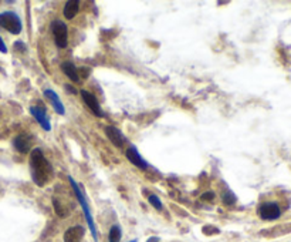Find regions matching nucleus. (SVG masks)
<instances>
[{"instance_id":"12","label":"nucleus","mask_w":291,"mask_h":242,"mask_svg":"<svg viewBox=\"0 0 291 242\" xmlns=\"http://www.w3.org/2000/svg\"><path fill=\"white\" fill-rule=\"evenodd\" d=\"M85 235V228L81 225H75L65 231L64 242H81Z\"/></svg>"},{"instance_id":"13","label":"nucleus","mask_w":291,"mask_h":242,"mask_svg":"<svg viewBox=\"0 0 291 242\" xmlns=\"http://www.w3.org/2000/svg\"><path fill=\"white\" fill-rule=\"evenodd\" d=\"M61 72L64 73L74 83H81V77H80L81 74L71 61H63L61 63Z\"/></svg>"},{"instance_id":"19","label":"nucleus","mask_w":291,"mask_h":242,"mask_svg":"<svg viewBox=\"0 0 291 242\" xmlns=\"http://www.w3.org/2000/svg\"><path fill=\"white\" fill-rule=\"evenodd\" d=\"M14 48H16V50H22V51H26V50H27L26 44L22 40H17V41L14 43Z\"/></svg>"},{"instance_id":"4","label":"nucleus","mask_w":291,"mask_h":242,"mask_svg":"<svg viewBox=\"0 0 291 242\" xmlns=\"http://www.w3.org/2000/svg\"><path fill=\"white\" fill-rule=\"evenodd\" d=\"M51 32L54 36L56 46L59 48H65L68 46V27L63 20H53L51 22Z\"/></svg>"},{"instance_id":"21","label":"nucleus","mask_w":291,"mask_h":242,"mask_svg":"<svg viewBox=\"0 0 291 242\" xmlns=\"http://www.w3.org/2000/svg\"><path fill=\"white\" fill-rule=\"evenodd\" d=\"M0 51H1V53H6V51H7V47H6V44H4V41H3L1 37H0Z\"/></svg>"},{"instance_id":"3","label":"nucleus","mask_w":291,"mask_h":242,"mask_svg":"<svg viewBox=\"0 0 291 242\" xmlns=\"http://www.w3.org/2000/svg\"><path fill=\"white\" fill-rule=\"evenodd\" d=\"M0 27L10 32L12 35H20L23 30V23L14 12L0 13Z\"/></svg>"},{"instance_id":"16","label":"nucleus","mask_w":291,"mask_h":242,"mask_svg":"<svg viewBox=\"0 0 291 242\" xmlns=\"http://www.w3.org/2000/svg\"><path fill=\"white\" fill-rule=\"evenodd\" d=\"M122 231L120 228V225H112L108 234V241L109 242H121Z\"/></svg>"},{"instance_id":"8","label":"nucleus","mask_w":291,"mask_h":242,"mask_svg":"<svg viewBox=\"0 0 291 242\" xmlns=\"http://www.w3.org/2000/svg\"><path fill=\"white\" fill-rule=\"evenodd\" d=\"M125 156H127L128 161L132 164L133 167H138L139 169H146L148 167H149L148 161H145V158L139 154V151H138V150H136V147H133V145H131V147H128V148H127Z\"/></svg>"},{"instance_id":"7","label":"nucleus","mask_w":291,"mask_h":242,"mask_svg":"<svg viewBox=\"0 0 291 242\" xmlns=\"http://www.w3.org/2000/svg\"><path fill=\"white\" fill-rule=\"evenodd\" d=\"M30 114L36 119V121L40 124V127L44 131H50L51 130V122H50L47 111L44 107H37V106H32L30 107Z\"/></svg>"},{"instance_id":"14","label":"nucleus","mask_w":291,"mask_h":242,"mask_svg":"<svg viewBox=\"0 0 291 242\" xmlns=\"http://www.w3.org/2000/svg\"><path fill=\"white\" fill-rule=\"evenodd\" d=\"M80 10V1L78 0H68L65 4H64V9H63V14L67 20H71L74 19V16L78 13Z\"/></svg>"},{"instance_id":"5","label":"nucleus","mask_w":291,"mask_h":242,"mask_svg":"<svg viewBox=\"0 0 291 242\" xmlns=\"http://www.w3.org/2000/svg\"><path fill=\"white\" fill-rule=\"evenodd\" d=\"M259 215L264 221H274L281 217V209L276 202H263L257 209Z\"/></svg>"},{"instance_id":"20","label":"nucleus","mask_w":291,"mask_h":242,"mask_svg":"<svg viewBox=\"0 0 291 242\" xmlns=\"http://www.w3.org/2000/svg\"><path fill=\"white\" fill-rule=\"evenodd\" d=\"M202 200H210V201H213V200H215V193L209 191V193L203 194V195H202Z\"/></svg>"},{"instance_id":"11","label":"nucleus","mask_w":291,"mask_h":242,"mask_svg":"<svg viewBox=\"0 0 291 242\" xmlns=\"http://www.w3.org/2000/svg\"><path fill=\"white\" fill-rule=\"evenodd\" d=\"M43 94L44 97L47 98L50 101V104L54 107V111L59 114V116H64L65 114V109H64V104H63V101H61V98L59 97V94L54 91V90H51V88H46L44 91H43Z\"/></svg>"},{"instance_id":"18","label":"nucleus","mask_w":291,"mask_h":242,"mask_svg":"<svg viewBox=\"0 0 291 242\" xmlns=\"http://www.w3.org/2000/svg\"><path fill=\"white\" fill-rule=\"evenodd\" d=\"M148 201H149V204L154 206L155 209H158V211H162V209H163L162 201L159 200L158 195H154V194H152V195H149V197H148Z\"/></svg>"},{"instance_id":"15","label":"nucleus","mask_w":291,"mask_h":242,"mask_svg":"<svg viewBox=\"0 0 291 242\" xmlns=\"http://www.w3.org/2000/svg\"><path fill=\"white\" fill-rule=\"evenodd\" d=\"M236 201H237V197L234 195V193L229 190V188H225L223 190V193H222V202L225 204V205H233V204H236Z\"/></svg>"},{"instance_id":"24","label":"nucleus","mask_w":291,"mask_h":242,"mask_svg":"<svg viewBox=\"0 0 291 242\" xmlns=\"http://www.w3.org/2000/svg\"><path fill=\"white\" fill-rule=\"evenodd\" d=\"M129 242H138V240H133V241H129Z\"/></svg>"},{"instance_id":"22","label":"nucleus","mask_w":291,"mask_h":242,"mask_svg":"<svg viewBox=\"0 0 291 242\" xmlns=\"http://www.w3.org/2000/svg\"><path fill=\"white\" fill-rule=\"evenodd\" d=\"M64 87H65V88H67V90H68L70 93H75V94H77V90H73V85L65 84V85H64Z\"/></svg>"},{"instance_id":"9","label":"nucleus","mask_w":291,"mask_h":242,"mask_svg":"<svg viewBox=\"0 0 291 242\" xmlns=\"http://www.w3.org/2000/svg\"><path fill=\"white\" fill-rule=\"evenodd\" d=\"M32 143H33V137L27 133L19 134V135L13 140L14 148H16L19 153H22V154H29V153H30Z\"/></svg>"},{"instance_id":"6","label":"nucleus","mask_w":291,"mask_h":242,"mask_svg":"<svg viewBox=\"0 0 291 242\" xmlns=\"http://www.w3.org/2000/svg\"><path fill=\"white\" fill-rule=\"evenodd\" d=\"M80 94H81V97H83V101L85 103V106L91 110V113H93L94 116L101 117V119L105 116L104 110L101 109V106H99L98 98L94 96L93 93H90V91H87V90H81V91H80Z\"/></svg>"},{"instance_id":"17","label":"nucleus","mask_w":291,"mask_h":242,"mask_svg":"<svg viewBox=\"0 0 291 242\" xmlns=\"http://www.w3.org/2000/svg\"><path fill=\"white\" fill-rule=\"evenodd\" d=\"M53 205H54V208H56V212H57L60 217H67V215H68V211H67V208L61 205L60 200H57V198H53Z\"/></svg>"},{"instance_id":"1","label":"nucleus","mask_w":291,"mask_h":242,"mask_svg":"<svg viewBox=\"0 0 291 242\" xmlns=\"http://www.w3.org/2000/svg\"><path fill=\"white\" fill-rule=\"evenodd\" d=\"M30 174L37 187H46L54 177V169L41 148H34L30 153Z\"/></svg>"},{"instance_id":"10","label":"nucleus","mask_w":291,"mask_h":242,"mask_svg":"<svg viewBox=\"0 0 291 242\" xmlns=\"http://www.w3.org/2000/svg\"><path fill=\"white\" fill-rule=\"evenodd\" d=\"M105 134H107L109 141L115 145V147H122V145H125L128 143L127 137L122 134L121 130H118V128L114 127V125H107V127H105Z\"/></svg>"},{"instance_id":"2","label":"nucleus","mask_w":291,"mask_h":242,"mask_svg":"<svg viewBox=\"0 0 291 242\" xmlns=\"http://www.w3.org/2000/svg\"><path fill=\"white\" fill-rule=\"evenodd\" d=\"M68 181L71 184V188H73L74 194H75V197H77V201L80 202V205L83 208V211H84V217L85 221H87V224H88V228L91 231V235H93V238H94V241H98V232H97V227H96V222H94V218H93V214H91V209H90V205H88V201H87V198H85L84 193H83V190H81V187L75 182L73 177H68Z\"/></svg>"},{"instance_id":"23","label":"nucleus","mask_w":291,"mask_h":242,"mask_svg":"<svg viewBox=\"0 0 291 242\" xmlns=\"http://www.w3.org/2000/svg\"><path fill=\"white\" fill-rule=\"evenodd\" d=\"M146 242H159V238L158 237H151V238H149Z\"/></svg>"}]
</instances>
